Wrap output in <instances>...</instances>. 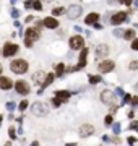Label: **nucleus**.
<instances>
[{"mask_svg": "<svg viewBox=\"0 0 138 146\" xmlns=\"http://www.w3.org/2000/svg\"><path fill=\"white\" fill-rule=\"evenodd\" d=\"M10 68H12L13 73H16V75H23V73L28 71V62L23 60V58H18V60H13L12 65H10Z\"/></svg>", "mask_w": 138, "mask_h": 146, "instance_id": "nucleus-1", "label": "nucleus"}, {"mask_svg": "<svg viewBox=\"0 0 138 146\" xmlns=\"http://www.w3.org/2000/svg\"><path fill=\"white\" fill-rule=\"evenodd\" d=\"M31 109H33L34 115H39V117L47 115V112H49V107H47V104H44V102H34Z\"/></svg>", "mask_w": 138, "mask_h": 146, "instance_id": "nucleus-2", "label": "nucleus"}, {"mask_svg": "<svg viewBox=\"0 0 138 146\" xmlns=\"http://www.w3.org/2000/svg\"><path fill=\"white\" fill-rule=\"evenodd\" d=\"M86 55H88V49L81 47V52H80V62H78L77 67H70V68H68V71H77V70H81V68H85V65H86Z\"/></svg>", "mask_w": 138, "mask_h": 146, "instance_id": "nucleus-3", "label": "nucleus"}, {"mask_svg": "<svg viewBox=\"0 0 138 146\" xmlns=\"http://www.w3.org/2000/svg\"><path fill=\"white\" fill-rule=\"evenodd\" d=\"M16 52H18V46L16 44H12V42H7L5 46H3V57H12V55H15Z\"/></svg>", "mask_w": 138, "mask_h": 146, "instance_id": "nucleus-4", "label": "nucleus"}, {"mask_svg": "<svg viewBox=\"0 0 138 146\" xmlns=\"http://www.w3.org/2000/svg\"><path fill=\"white\" fill-rule=\"evenodd\" d=\"M81 13H83V8H81L80 5H72L70 8L67 10V16H68L70 20H77L78 16L81 15Z\"/></svg>", "mask_w": 138, "mask_h": 146, "instance_id": "nucleus-5", "label": "nucleus"}, {"mask_svg": "<svg viewBox=\"0 0 138 146\" xmlns=\"http://www.w3.org/2000/svg\"><path fill=\"white\" fill-rule=\"evenodd\" d=\"M99 70H101L102 73H110L115 68V63H114L112 60H102V62H99Z\"/></svg>", "mask_w": 138, "mask_h": 146, "instance_id": "nucleus-6", "label": "nucleus"}, {"mask_svg": "<svg viewBox=\"0 0 138 146\" xmlns=\"http://www.w3.org/2000/svg\"><path fill=\"white\" fill-rule=\"evenodd\" d=\"M15 89H16V93L18 94H23V96H26L28 93H29V85H28L26 81H16L15 83Z\"/></svg>", "mask_w": 138, "mask_h": 146, "instance_id": "nucleus-7", "label": "nucleus"}, {"mask_svg": "<svg viewBox=\"0 0 138 146\" xmlns=\"http://www.w3.org/2000/svg\"><path fill=\"white\" fill-rule=\"evenodd\" d=\"M83 46H85V41H83L81 36H73L70 39V47L73 49V50H81Z\"/></svg>", "mask_w": 138, "mask_h": 146, "instance_id": "nucleus-8", "label": "nucleus"}, {"mask_svg": "<svg viewBox=\"0 0 138 146\" xmlns=\"http://www.w3.org/2000/svg\"><path fill=\"white\" fill-rule=\"evenodd\" d=\"M123 21H127V13L125 12H117V13H114L112 15V18H110V23L112 24H120V23H123Z\"/></svg>", "mask_w": 138, "mask_h": 146, "instance_id": "nucleus-9", "label": "nucleus"}, {"mask_svg": "<svg viewBox=\"0 0 138 146\" xmlns=\"http://www.w3.org/2000/svg\"><path fill=\"white\" fill-rule=\"evenodd\" d=\"M93 133H94V127H93V125H89V123L83 125V127L80 128V136H81V138H86V136H91Z\"/></svg>", "mask_w": 138, "mask_h": 146, "instance_id": "nucleus-10", "label": "nucleus"}, {"mask_svg": "<svg viewBox=\"0 0 138 146\" xmlns=\"http://www.w3.org/2000/svg\"><path fill=\"white\" fill-rule=\"evenodd\" d=\"M101 99H102V102H104V104H112V102H114V99H115V96H114V93H112V91L106 89V91H102V93H101Z\"/></svg>", "mask_w": 138, "mask_h": 146, "instance_id": "nucleus-11", "label": "nucleus"}, {"mask_svg": "<svg viewBox=\"0 0 138 146\" xmlns=\"http://www.w3.org/2000/svg\"><path fill=\"white\" fill-rule=\"evenodd\" d=\"M25 36L29 37V39H33V41H37L39 39V29H37V28L36 29H34V28H29V29L25 33Z\"/></svg>", "mask_w": 138, "mask_h": 146, "instance_id": "nucleus-12", "label": "nucleus"}, {"mask_svg": "<svg viewBox=\"0 0 138 146\" xmlns=\"http://www.w3.org/2000/svg\"><path fill=\"white\" fill-rule=\"evenodd\" d=\"M42 24H44L46 28H49V29H55V28L58 26V21H57L55 18H46V20L42 21Z\"/></svg>", "mask_w": 138, "mask_h": 146, "instance_id": "nucleus-13", "label": "nucleus"}, {"mask_svg": "<svg viewBox=\"0 0 138 146\" xmlns=\"http://www.w3.org/2000/svg\"><path fill=\"white\" fill-rule=\"evenodd\" d=\"M12 86H13V83H12L10 78H7V76H0V88H2V89H10Z\"/></svg>", "mask_w": 138, "mask_h": 146, "instance_id": "nucleus-14", "label": "nucleus"}, {"mask_svg": "<svg viewBox=\"0 0 138 146\" xmlns=\"http://www.w3.org/2000/svg\"><path fill=\"white\" fill-rule=\"evenodd\" d=\"M46 76H47V75H46L44 71H37L36 75H33V81L36 83V85H42L44 80H46Z\"/></svg>", "mask_w": 138, "mask_h": 146, "instance_id": "nucleus-15", "label": "nucleus"}, {"mask_svg": "<svg viewBox=\"0 0 138 146\" xmlns=\"http://www.w3.org/2000/svg\"><path fill=\"white\" fill-rule=\"evenodd\" d=\"M109 52V47L106 46V44H101V46L96 47V54H98V57H106Z\"/></svg>", "mask_w": 138, "mask_h": 146, "instance_id": "nucleus-16", "label": "nucleus"}, {"mask_svg": "<svg viewBox=\"0 0 138 146\" xmlns=\"http://www.w3.org/2000/svg\"><path fill=\"white\" fill-rule=\"evenodd\" d=\"M99 20V15L98 13H89V15H86V20H85V23L86 24H93V23H96Z\"/></svg>", "mask_w": 138, "mask_h": 146, "instance_id": "nucleus-17", "label": "nucleus"}, {"mask_svg": "<svg viewBox=\"0 0 138 146\" xmlns=\"http://www.w3.org/2000/svg\"><path fill=\"white\" fill-rule=\"evenodd\" d=\"M55 96H57L60 101H67L72 94H70V91H57V93H55Z\"/></svg>", "mask_w": 138, "mask_h": 146, "instance_id": "nucleus-18", "label": "nucleus"}, {"mask_svg": "<svg viewBox=\"0 0 138 146\" xmlns=\"http://www.w3.org/2000/svg\"><path fill=\"white\" fill-rule=\"evenodd\" d=\"M52 81H54V75H52V73H49V75L46 76V80H44V83H42V89L47 88V86H49Z\"/></svg>", "mask_w": 138, "mask_h": 146, "instance_id": "nucleus-19", "label": "nucleus"}, {"mask_svg": "<svg viewBox=\"0 0 138 146\" xmlns=\"http://www.w3.org/2000/svg\"><path fill=\"white\" fill-rule=\"evenodd\" d=\"M123 37H125V39H128V41L135 39V31H133V29H128V31H125V33H123Z\"/></svg>", "mask_w": 138, "mask_h": 146, "instance_id": "nucleus-20", "label": "nucleus"}, {"mask_svg": "<svg viewBox=\"0 0 138 146\" xmlns=\"http://www.w3.org/2000/svg\"><path fill=\"white\" fill-rule=\"evenodd\" d=\"M33 8L37 10V12H41V10H42V3H41L39 0H33Z\"/></svg>", "mask_w": 138, "mask_h": 146, "instance_id": "nucleus-21", "label": "nucleus"}, {"mask_svg": "<svg viewBox=\"0 0 138 146\" xmlns=\"http://www.w3.org/2000/svg\"><path fill=\"white\" fill-rule=\"evenodd\" d=\"M101 76H89V83L91 85H98V83H101Z\"/></svg>", "mask_w": 138, "mask_h": 146, "instance_id": "nucleus-22", "label": "nucleus"}, {"mask_svg": "<svg viewBox=\"0 0 138 146\" xmlns=\"http://www.w3.org/2000/svg\"><path fill=\"white\" fill-rule=\"evenodd\" d=\"M63 12H65V10L62 8V7H58V8H54V10H52V15H54V16H58V15H62Z\"/></svg>", "mask_w": 138, "mask_h": 146, "instance_id": "nucleus-23", "label": "nucleus"}, {"mask_svg": "<svg viewBox=\"0 0 138 146\" xmlns=\"http://www.w3.org/2000/svg\"><path fill=\"white\" fill-rule=\"evenodd\" d=\"M55 70H57V75L60 76L62 73H63V70H65V65H63V63H58V65H57V68H55Z\"/></svg>", "mask_w": 138, "mask_h": 146, "instance_id": "nucleus-24", "label": "nucleus"}, {"mask_svg": "<svg viewBox=\"0 0 138 146\" xmlns=\"http://www.w3.org/2000/svg\"><path fill=\"white\" fill-rule=\"evenodd\" d=\"M112 130L115 135H119L120 133V123H112Z\"/></svg>", "mask_w": 138, "mask_h": 146, "instance_id": "nucleus-25", "label": "nucleus"}, {"mask_svg": "<svg viewBox=\"0 0 138 146\" xmlns=\"http://www.w3.org/2000/svg\"><path fill=\"white\" fill-rule=\"evenodd\" d=\"M123 104H128L130 102V101H132V96H130V94H127V93H123Z\"/></svg>", "mask_w": 138, "mask_h": 146, "instance_id": "nucleus-26", "label": "nucleus"}, {"mask_svg": "<svg viewBox=\"0 0 138 146\" xmlns=\"http://www.w3.org/2000/svg\"><path fill=\"white\" fill-rule=\"evenodd\" d=\"M33 44H34L33 39H29V37H25V46H26V47H33Z\"/></svg>", "mask_w": 138, "mask_h": 146, "instance_id": "nucleus-27", "label": "nucleus"}, {"mask_svg": "<svg viewBox=\"0 0 138 146\" xmlns=\"http://www.w3.org/2000/svg\"><path fill=\"white\" fill-rule=\"evenodd\" d=\"M104 122H106V125H107V127H110V125L114 123V120H112V115H107V117L104 119Z\"/></svg>", "mask_w": 138, "mask_h": 146, "instance_id": "nucleus-28", "label": "nucleus"}, {"mask_svg": "<svg viewBox=\"0 0 138 146\" xmlns=\"http://www.w3.org/2000/svg\"><path fill=\"white\" fill-rule=\"evenodd\" d=\"M20 110H25L26 109V107H28V101H21V102H20Z\"/></svg>", "mask_w": 138, "mask_h": 146, "instance_id": "nucleus-29", "label": "nucleus"}, {"mask_svg": "<svg viewBox=\"0 0 138 146\" xmlns=\"http://www.w3.org/2000/svg\"><path fill=\"white\" fill-rule=\"evenodd\" d=\"M123 33H125V31H122V29H115V31H114V36L122 37V36H123Z\"/></svg>", "mask_w": 138, "mask_h": 146, "instance_id": "nucleus-30", "label": "nucleus"}, {"mask_svg": "<svg viewBox=\"0 0 138 146\" xmlns=\"http://www.w3.org/2000/svg\"><path fill=\"white\" fill-rule=\"evenodd\" d=\"M62 102H63V101H60V99H58V97H57V96H55V99L52 101V104H54V106H55V107H58V106H60V104H62Z\"/></svg>", "mask_w": 138, "mask_h": 146, "instance_id": "nucleus-31", "label": "nucleus"}, {"mask_svg": "<svg viewBox=\"0 0 138 146\" xmlns=\"http://www.w3.org/2000/svg\"><path fill=\"white\" fill-rule=\"evenodd\" d=\"M7 109H8V110H13V109H15V102H12V101H10V102H7Z\"/></svg>", "mask_w": 138, "mask_h": 146, "instance_id": "nucleus-32", "label": "nucleus"}, {"mask_svg": "<svg viewBox=\"0 0 138 146\" xmlns=\"http://www.w3.org/2000/svg\"><path fill=\"white\" fill-rule=\"evenodd\" d=\"M8 133H10V138H13V140H15V138H16V133H15V128H10V130H8Z\"/></svg>", "mask_w": 138, "mask_h": 146, "instance_id": "nucleus-33", "label": "nucleus"}, {"mask_svg": "<svg viewBox=\"0 0 138 146\" xmlns=\"http://www.w3.org/2000/svg\"><path fill=\"white\" fill-rule=\"evenodd\" d=\"M132 49H133V50H138V39H133V42H132Z\"/></svg>", "mask_w": 138, "mask_h": 146, "instance_id": "nucleus-34", "label": "nucleus"}, {"mask_svg": "<svg viewBox=\"0 0 138 146\" xmlns=\"http://www.w3.org/2000/svg\"><path fill=\"white\" fill-rule=\"evenodd\" d=\"M130 128H132V130H138V122H132V123H130Z\"/></svg>", "mask_w": 138, "mask_h": 146, "instance_id": "nucleus-35", "label": "nucleus"}, {"mask_svg": "<svg viewBox=\"0 0 138 146\" xmlns=\"http://www.w3.org/2000/svg\"><path fill=\"white\" fill-rule=\"evenodd\" d=\"M25 7H26V8H33V0H28V2H25Z\"/></svg>", "mask_w": 138, "mask_h": 146, "instance_id": "nucleus-36", "label": "nucleus"}, {"mask_svg": "<svg viewBox=\"0 0 138 146\" xmlns=\"http://www.w3.org/2000/svg\"><path fill=\"white\" fill-rule=\"evenodd\" d=\"M12 16H13V18H18V16H20V12H18V10H12Z\"/></svg>", "mask_w": 138, "mask_h": 146, "instance_id": "nucleus-37", "label": "nucleus"}, {"mask_svg": "<svg viewBox=\"0 0 138 146\" xmlns=\"http://www.w3.org/2000/svg\"><path fill=\"white\" fill-rule=\"evenodd\" d=\"M130 68H132V70L138 68V62H136V60H135V62H132V63H130Z\"/></svg>", "mask_w": 138, "mask_h": 146, "instance_id": "nucleus-38", "label": "nucleus"}, {"mask_svg": "<svg viewBox=\"0 0 138 146\" xmlns=\"http://www.w3.org/2000/svg\"><path fill=\"white\" fill-rule=\"evenodd\" d=\"M128 143H130V144H135V143H136V138H135V136H130V138H128Z\"/></svg>", "mask_w": 138, "mask_h": 146, "instance_id": "nucleus-39", "label": "nucleus"}, {"mask_svg": "<svg viewBox=\"0 0 138 146\" xmlns=\"http://www.w3.org/2000/svg\"><path fill=\"white\" fill-rule=\"evenodd\" d=\"M130 102H132V106H138V97H132Z\"/></svg>", "mask_w": 138, "mask_h": 146, "instance_id": "nucleus-40", "label": "nucleus"}, {"mask_svg": "<svg viewBox=\"0 0 138 146\" xmlns=\"http://www.w3.org/2000/svg\"><path fill=\"white\" fill-rule=\"evenodd\" d=\"M93 24H94V28H96V29H102V24H101V23H98V21H96V23H93Z\"/></svg>", "mask_w": 138, "mask_h": 146, "instance_id": "nucleus-41", "label": "nucleus"}, {"mask_svg": "<svg viewBox=\"0 0 138 146\" xmlns=\"http://www.w3.org/2000/svg\"><path fill=\"white\" fill-rule=\"evenodd\" d=\"M120 3H123V5H130L132 3V0H119Z\"/></svg>", "mask_w": 138, "mask_h": 146, "instance_id": "nucleus-42", "label": "nucleus"}, {"mask_svg": "<svg viewBox=\"0 0 138 146\" xmlns=\"http://www.w3.org/2000/svg\"><path fill=\"white\" fill-rule=\"evenodd\" d=\"M115 93H117V94H120V96H123V89H122V88H117Z\"/></svg>", "mask_w": 138, "mask_h": 146, "instance_id": "nucleus-43", "label": "nucleus"}, {"mask_svg": "<svg viewBox=\"0 0 138 146\" xmlns=\"http://www.w3.org/2000/svg\"><path fill=\"white\" fill-rule=\"evenodd\" d=\"M2 120H3V117H2V115H0V123H2Z\"/></svg>", "mask_w": 138, "mask_h": 146, "instance_id": "nucleus-44", "label": "nucleus"}, {"mask_svg": "<svg viewBox=\"0 0 138 146\" xmlns=\"http://www.w3.org/2000/svg\"><path fill=\"white\" fill-rule=\"evenodd\" d=\"M12 3H16V0H12Z\"/></svg>", "mask_w": 138, "mask_h": 146, "instance_id": "nucleus-45", "label": "nucleus"}, {"mask_svg": "<svg viewBox=\"0 0 138 146\" xmlns=\"http://www.w3.org/2000/svg\"><path fill=\"white\" fill-rule=\"evenodd\" d=\"M0 73H2V65H0Z\"/></svg>", "mask_w": 138, "mask_h": 146, "instance_id": "nucleus-46", "label": "nucleus"}, {"mask_svg": "<svg viewBox=\"0 0 138 146\" xmlns=\"http://www.w3.org/2000/svg\"><path fill=\"white\" fill-rule=\"evenodd\" d=\"M136 91H138V85H136Z\"/></svg>", "mask_w": 138, "mask_h": 146, "instance_id": "nucleus-47", "label": "nucleus"}, {"mask_svg": "<svg viewBox=\"0 0 138 146\" xmlns=\"http://www.w3.org/2000/svg\"><path fill=\"white\" fill-rule=\"evenodd\" d=\"M46 2H50V0H46Z\"/></svg>", "mask_w": 138, "mask_h": 146, "instance_id": "nucleus-48", "label": "nucleus"}, {"mask_svg": "<svg viewBox=\"0 0 138 146\" xmlns=\"http://www.w3.org/2000/svg\"><path fill=\"white\" fill-rule=\"evenodd\" d=\"M136 5H138V0H136Z\"/></svg>", "mask_w": 138, "mask_h": 146, "instance_id": "nucleus-49", "label": "nucleus"}, {"mask_svg": "<svg viewBox=\"0 0 138 146\" xmlns=\"http://www.w3.org/2000/svg\"><path fill=\"white\" fill-rule=\"evenodd\" d=\"M136 26H138V24H136Z\"/></svg>", "mask_w": 138, "mask_h": 146, "instance_id": "nucleus-50", "label": "nucleus"}]
</instances>
